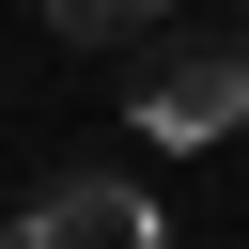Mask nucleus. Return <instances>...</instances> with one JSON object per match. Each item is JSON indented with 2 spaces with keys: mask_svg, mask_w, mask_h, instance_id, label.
I'll return each mask as SVG.
<instances>
[{
  "mask_svg": "<svg viewBox=\"0 0 249 249\" xmlns=\"http://www.w3.org/2000/svg\"><path fill=\"white\" fill-rule=\"evenodd\" d=\"M140 16H171V0H47V31H62V47H124Z\"/></svg>",
  "mask_w": 249,
  "mask_h": 249,
  "instance_id": "7ed1b4c3",
  "label": "nucleus"
},
{
  "mask_svg": "<svg viewBox=\"0 0 249 249\" xmlns=\"http://www.w3.org/2000/svg\"><path fill=\"white\" fill-rule=\"evenodd\" d=\"M0 249H16V218H0Z\"/></svg>",
  "mask_w": 249,
  "mask_h": 249,
  "instance_id": "20e7f679",
  "label": "nucleus"
},
{
  "mask_svg": "<svg viewBox=\"0 0 249 249\" xmlns=\"http://www.w3.org/2000/svg\"><path fill=\"white\" fill-rule=\"evenodd\" d=\"M16 249H171V202L140 171H47L31 218H16Z\"/></svg>",
  "mask_w": 249,
  "mask_h": 249,
  "instance_id": "f03ea898",
  "label": "nucleus"
},
{
  "mask_svg": "<svg viewBox=\"0 0 249 249\" xmlns=\"http://www.w3.org/2000/svg\"><path fill=\"white\" fill-rule=\"evenodd\" d=\"M124 124H140V140H218V124H249V47H233V31L156 47V62L124 78Z\"/></svg>",
  "mask_w": 249,
  "mask_h": 249,
  "instance_id": "f257e3e1",
  "label": "nucleus"
}]
</instances>
